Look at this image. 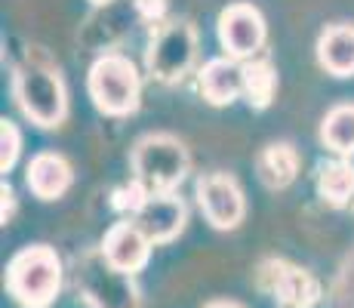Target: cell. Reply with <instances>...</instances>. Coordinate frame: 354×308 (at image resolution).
Here are the masks:
<instances>
[{"instance_id": "cell-2", "label": "cell", "mask_w": 354, "mask_h": 308, "mask_svg": "<svg viewBox=\"0 0 354 308\" xmlns=\"http://www.w3.org/2000/svg\"><path fill=\"white\" fill-rule=\"evenodd\" d=\"M188 152L176 136L154 133L139 139L133 148V176L148 188V194H173V188L188 173Z\"/></svg>"}, {"instance_id": "cell-20", "label": "cell", "mask_w": 354, "mask_h": 308, "mask_svg": "<svg viewBox=\"0 0 354 308\" xmlns=\"http://www.w3.org/2000/svg\"><path fill=\"white\" fill-rule=\"evenodd\" d=\"M0 194H3V225H6V222H10V216H12V197H16V194H12L10 185H3V188H0Z\"/></svg>"}, {"instance_id": "cell-8", "label": "cell", "mask_w": 354, "mask_h": 308, "mask_svg": "<svg viewBox=\"0 0 354 308\" xmlns=\"http://www.w3.org/2000/svg\"><path fill=\"white\" fill-rule=\"evenodd\" d=\"M219 44L225 46L228 59H250L265 44V19L256 6L231 3L219 16Z\"/></svg>"}, {"instance_id": "cell-22", "label": "cell", "mask_w": 354, "mask_h": 308, "mask_svg": "<svg viewBox=\"0 0 354 308\" xmlns=\"http://www.w3.org/2000/svg\"><path fill=\"white\" fill-rule=\"evenodd\" d=\"M90 3H96V6H105V3H111V0H90Z\"/></svg>"}, {"instance_id": "cell-1", "label": "cell", "mask_w": 354, "mask_h": 308, "mask_svg": "<svg viewBox=\"0 0 354 308\" xmlns=\"http://www.w3.org/2000/svg\"><path fill=\"white\" fill-rule=\"evenodd\" d=\"M62 287V259L46 244L19 250L6 265V290L22 308H50Z\"/></svg>"}, {"instance_id": "cell-14", "label": "cell", "mask_w": 354, "mask_h": 308, "mask_svg": "<svg viewBox=\"0 0 354 308\" xmlns=\"http://www.w3.org/2000/svg\"><path fill=\"white\" fill-rule=\"evenodd\" d=\"M317 62L336 78L354 74V25H333L317 40Z\"/></svg>"}, {"instance_id": "cell-9", "label": "cell", "mask_w": 354, "mask_h": 308, "mask_svg": "<svg viewBox=\"0 0 354 308\" xmlns=\"http://www.w3.org/2000/svg\"><path fill=\"white\" fill-rule=\"evenodd\" d=\"M259 284L268 293H274L287 308H311L321 296V287L308 271L296 269V265L283 262V259H271L259 269Z\"/></svg>"}, {"instance_id": "cell-6", "label": "cell", "mask_w": 354, "mask_h": 308, "mask_svg": "<svg viewBox=\"0 0 354 308\" xmlns=\"http://www.w3.org/2000/svg\"><path fill=\"white\" fill-rule=\"evenodd\" d=\"M197 53V34L188 22H169L158 31L148 50V71L160 84H176L188 74Z\"/></svg>"}, {"instance_id": "cell-3", "label": "cell", "mask_w": 354, "mask_h": 308, "mask_svg": "<svg viewBox=\"0 0 354 308\" xmlns=\"http://www.w3.org/2000/svg\"><path fill=\"white\" fill-rule=\"evenodd\" d=\"M90 96L96 102V108L102 114L111 118H127L139 108V93H142V80L136 65L127 56L108 53L93 62L90 68Z\"/></svg>"}, {"instance_id": "cell-12", "label": "cell", "mask_w": 354, "mask_h": 308, "mask_svg": "<svg viewBox=\"0 0 354 308\" xmlns=\"http://www.w3.org/2000/svg\"><path fill=\"white\" fill-rule=\"evenodd\" d=\"M71 167L62 154L56 152H40L37 157H31L28 173H25V182H28L31 194L40 197V201H59L68 188H71Z\"/></svg>"}, {"instance_id": "cell-11", "label": "cell", "mask_w": 354, "mask_h": 308, "mask_svg": "<svg viewBox=\"0 0 354 308\" xmlns=\"http://www.w3.org/2000/svg\"><path fill=\"white\" fill-rule=\"evenodd\" d=\"M185 219H188V210L176 194H151L142 203L139 213H136V222L151 237V244L173 241L185 228Z\"/></svg>"}, {"instance_id": "cell-10", "label": "cell", "mask_w": 354, "mask_h": 308, "mask_svg": "<svg viewBox=\"0 0 354 308\" xmlns=\"http://www.w3.org/2000/svg\"><path fill=\"white\" fill-rule=\"evenodd\" d=\"M105 253V259L114 265V269L127 271V275H136L139 269H145L148 253H151V237L142 231L139 222H118L108 228L105 241L99 246Z\"/></svg>"}, {"instance_id": "cell-5", "label": "cell", "mask_w": 354, "mask_h": 308, "mask_svg": "<svg viewBox=\"0 0 354 308\" xmlns=\"http://www.w3.org/2000/svg\"><path fill=\"white\" fill-rule=\"evenodd\" d=\"M77 290L93 308H139V293L127 271L114 269L102 250H90L77 259Z\"/></svg>"}, {"instance_id": "cell-13", "label": "cell", "mask_w": 354, "mask_h": 308, "mask_svg": "<svg viewBox=\"0 0 354 308\" xmlns=\"http://www.w3.org/2000/svg\"><path fill=\"white\" fill-rule=\"evenodd\" d=\"M201 93L209 105H231L243 93V68L231 59H213L201 71Z\"/></svg>"}, {"instance_id": "cell-19", "label": "cell", "mask_w": 354, "mask_h": 308, "mask_svg": "<svg viewBox=\"0 0 354 308\" xmlns=\"http://www.w3.org/2000/svg\"><path fill=\"white\" fill-rule=\"evenodd\" d=\"M19 148H22V136L12 120H0V170L10 173L19 161Z\"/></svg>"}, {"instance_id": "cell-7", "label": "cell", "mask_w": 354, "mask_h": 308, "mask_svg": "<svg viewBox=\"0 0 354 308\" xmlns=\"http://www.w3.org/2000/svg\"><path fill=\"white\" fill-rule=\"evenodd\" d=\"M197 203H201L203 216L213 228L231 231L243 222L247 203H243V191L228 173H209L197 182Z\"/></svg>"}, {"instance_id": "cell-16", "label": "cell", "mask_w": 354, "mask_h": 308, "mask_svg": "<svg viewBox=\"0 0 354 308\" xmlns=\"http://www.w3.org/2000/svg\"><path fill=\"white\" fill-rule=\"evenodd\" d=\"M317 191L326 203L333 207H345L354 197V163L348 161H333L324 163L317 173Z\"/></svg>"}, {"instance_id": "cell-21", "label": "cell", "mask_w": 354, "mask_h": 308, "mask_svg": "<svg viewBox=\"0 0 354 308\" xmlns=\"http://www.w3.org/2000/svg\"><path fill=\"white\" fill-rule=\"evenodd\" d=\"M207 308H241L237 302H209Z\"/></svg>"}, {"instance_id": "cell-15", "label": "cell", "mask_w": 354, "mask_h": 308, "mask_svg": "<svg viewBox=\"0 0 354 308\" xmlns=\"http://www.w3.org/2000/svg\"><path fill=\"white\" fill-rule=\"evenodd\" d=\"M256 170H259V179L268 185V188H274V191L287 188L299 173V154L287 142H274V145H265L262 154L256 157Z\"/></svg>"}, {"instance_id": "cell-4", "label": "cell", "mask_w": 354, "mask_h": 308, "mask_svg": "<svg viewBox=\"0 0 354 308\" xmlns=\"http://www.w3.org/2000/svg\"><path fill=\"white\" fill-rule=\"evenodd\" d=\"M12 93H16V102L25 111V118L37 127H59L68 111L65 84L50 68L22 65L12 80Z\"/></svg>"}, {"instance_id": "cell-18", "label": "cell", "mask_w": 354, "mask_h": 308, "mask_svg": "<svg viewBox=\"0 0 354 308\" xmlns=\"http://www.w3.org/2000/svg\"><path fill=\"white\" fill-rule=\"evenodd\" d=\"M321 139L336 154H354V105H336L321 123Z\"/></svg>"}, {"instance_id": "cell-17", "label": "cell", "mask_w": 354, "mask_h": 308, "mask_svg": "<svg viewBox=\"0 0 354 308\" xmlns=\"http://www.w3.org/2000/svg\"><path fill=\"white\" fill-rule=\"evenodd\" d=\"M277 90V74L271 68V62L265 59H253L243 65V96H247L250 108H268Z\"/></svg>"}]
</instances>
